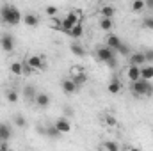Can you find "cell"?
I'll return each instance as SVG.
<instances>
[{
	"instance_id": "836d02e7",
	"label": "cell",
	"mask_w": 153,
	"mask_h": 151,
	"mask_svg": "<svg viewBox=\"0 0 153 151\" xmlns=\"http://www.w3.org/2000/svg\"><path fill=\"white\" fill-rule=\"evenodd\" d=\"M116 64H117V59H116V57H112L111 61L105 62V66H109V68H116Z\"/></svg>"
},
{
	"instance_id": "7402d4cb",
	"label": "cell",
	"mask_w": 153,
	"mask_h": 151,
	"mask_svg": "<svg viewBox=\"0 0 153 151\" xmlns=\"http://www.w3.org/2000/svg\"><path fill=\"white\" fill-rule=\"evenodd\" d=\"M70 50H71V53L76 55V57H84L85 55V48L82 44H78V43H71L70 44Z\"/></svg>"
},
{
	"instance_id": "83f0119b",
	"label": "cell",
	"mask_w": 153,
	"mask_h": 151,
	"mask_svg": "<svg viewBox=\"0 0 153 151\" xmlns=\"http://www.w3.org/2000/svg\"><path fill=\"white\" fill-rule=\"evenodd\" d=\"M103 121H105L107 126H112V128L117 126V119H116L114 115H111V114H105V115H103Z\"/></svg>"
},
{
	"instance_id": "d590c367",
	"label": "cell",
	"mask_w": 153,
	"mask_h": 151,
	"mask_svg": "<svg viewBox=\"0 0 153 151\" xmlns=\"http://www.w3.org/2000/svg\"><path fill=\"white\" fill-rule=\"evenodd\" d=\"M112 2H114V0H112Z\"/></svg>"
},
{
	"instance_id": "cb8c5ba5",
	"label": "cell",
	"mask_w": 153,
	"mask_h": 151,
	"mask_svg": "<svg viewBox=\"0 0 153 151\" xmlns=\"http://www.w3.org/2000/svg\"><path fill=\"white\" fill-rule=\"evenodd\" d=\"M100 29L103 32H111V29H112V18H102L100 20Z\"/></svg>"
},
{
	"instance_id": "e575fe53",
	"label": "cell",
	"mask_w": 153,
	"mask_h": 151,
	"mask_svg": "<svg viewBox=\"0 0 153 151\" xmlns=\"http://www.w3.org/2000/svg\"><path fill=\"white\" fill-rule=\"evenodd\" d=\"M144 4H146V9H152L153 11V0H144Z\"/></svg>"
},
{
	"instance_id": "4dcf8cb0",
	"label": "cell",
	"mask_w": 153,
	"mask_h": 151,
	"mask_svg": "<svg viewBox=\"0 0 153 151\" xmlns=\"http://www.w3.org/2000/svg\"><path fill=\"white\" fill-rule=\"evenodd\" d=\"M143 27H144V29H150V30H153V16H146V18L143 20Z\"/></svg>"
},
{
	"instance_id": "7c38bea8",
	"label": "cell",
	"mask_w": 153,
	"mask_h": 151,
	"mask_svg": "<svg viewBox=\"0 0 153 151\" xmlns=\"http://www.w3.org/2000/svg\"><path fill=\"white\" fill-rule=\"evenodd\" d=\"M66 34H68L70 38H73V39L82 38V36H84V25H82L80 21H76V23L70 29V30H68V32H66Z\"/></svg>"
},
{
	"instance_id": "f1b7e54d",
	"label": "cell",
	"mask_w": 153,
	"mask_h": 151,
	"mask_svg": "<svg viewBox=\"0 0 153 151\" xmlns=\"http://www.w3.org/2000/svg\"><path fill=\"white\" fill-rule=\"evenodd\" d=\"M102 148L107 150V151H119V144H117V142H111V141H107V142L102 144Z\"/></svg>"
},
{
	"instance_id": "44dd1931",
	"label": "cell",
	"mask_w": 153,
	"mask_h": 151,
	"mask_svg": "<svg viewBox=\"0 0 153 151\" xmlns=\"http://www.w3.org/2000/svg\"><path fill=\"white\" fill-rule=\"evenodd\" d=\"M23 71H25V64H23V62H18V61H16V62L11 64V73H13V75L22 76Z\"/></svg>"
},
{
	"instance_id": "d6986e66",
	"label": "cell",
	"mask_w": 153,
	"mask_h": 151,
	"mask_svg": "<svg viewBox=\"0 0 153 151\" xmlns=\"http://www.w3.org/2000/svg\"><path fill=\"white\" fill-rule=\"evenodd\" d=\"M73 73H75V75H73V82H75L76 85H78V87H80V85H84V84L87 82V75H85L84 71L73 70Z\"/></svg>"
},
{
	"instance_id": "8fae6325",
	"label": "cell",
	"mask_w": 153,
	"mask_h": 151,
	"mask_svg": "<svg viewBox=\"0 0 153 151\" xmlns=\"http://www.w3.org/2000/svg\"><path fill=\"white\" fill-rule=\"evenodd\" d=\"M22 21H23V25H27V27H38L39 25V16L34 14V13H27V14L22 18Z\"/></svg>"
},
{
	"instance_id": "5bb4252c",
	"label": "cell",
	"mask_w": 153,
	"mask_h": 151,
	"mask_svg": "<svg viewBox=\"0 0 153 151\" xmlns=\"http://www.w3.org/2000/svg\"><path fill=\"white\" fill-rule=\"evenodd\" d=\"M130 64H135V66H144V64H146L144 52H134V53H130Z\"/></svg>"
},
{
	"instance_id": "30bf717a",
	"label": "cell",
	"mask_w": 153,
	"mask_h": 151,
	"mask_svg": "<svg viewBox=\"0 0 153 151\" xmlns=\"http://www.w3.org/2000/svg\"><path fill=\"white\" fill-rule=\"evenodd\" d=\"M50 96L46 94V93H38L36 94V100H34V103L38 105L39 109H48V105H50Z\"/></svg>"
},
{
	"instance_id": "484cf974",
	"label": "cell",
	"mask_w": 153,
	"mask_h": 151,
	"mask_svg": "<svg viewBox=\"0 0 153 151\" xmlns=\"http://www.w3.org/2000/svg\"><path fill=\"white\" fill-rule=\"evenodd\" d=\"M100 14H102V18H112V16H114V7L103 5V7L100 9Z\"/></svg>"
},
{
	"instance_id": "ffe728a7",
	"label": "cell",
	"mask_w": 153,
	"mask_h": 151,
	"mask_svg": "<svg viewBox=\"0 0 153 151\" xmlns=\"http://www.w3.org/2000/svg\"><path fill=\"white\" fill-rule=\"evenodd\" d=\"M141 78L143 80H153V66H141Z\"/></svg>"
},
{
	"instance_id": "9c48e42d",
	"label": "cell",
	"mask_w": 153,
	"mask_h": 151,
	"mask_svg": "<svg viewBox=\"0 0 153 151\" xmlns=\"http://www.w3.org/2000/svg\"><path fill=\"white\" fill-rule=\"evenodd\" d=\"M53 124H55V128H57L61 133H70V132H71V123L68 121V117H59Z\"/></svg>"
},
{
	"instance_id": "4316f807",
	"label": "cell",
	"mask_w": 153,
	"mask_h": 151,
	"mask_svg": "<svg viewBox=\"0 0 153 151\" xmlns=\"http://www.w3.org/2000/svg\"><path fill=\"white\" fill-rule=\"evenodd\" d=\"M119 55H123V57H130V53H132V48L126 44V43H121V46H119Z\"/></svg>"
},
{
	"instance_id": "e0dca14e",
	"label": "cell",
	"mask_w": 153,
	"mask_h": 151,
	"mask_svg": "<svg viewBox=\"0 0 153 151\" xmlns=\"http://www.w3.org/2000/svg\"><path fill=\"white\" fill-rule=\"evenodd\" d=\"M107 91H109L111 94H119V91H121V82H119V78H112V80L109 82Z\"/></svg>"
},
{
	"instance_id": "603a6c76",
	"label": "cell",
	"mask_w": 153,
	"mask_h": 151,
	"mask_svg": "<svg viewBox=\"0 0 153 151\" xmlns=\"http://www.w3.org/2000/svg\"><path fill=\"white\" fill-rule=\"evenodd\" d=\"M5 96H7V101L9 103H18V100H20V93L16 91V89H9L7 93H5Z\"/></svg>"
},
{
	"instance_id": "5b68a950",
	"label": "cell",
	"mask_w": 153,
	"mask_h": 151,
	"mask_svg": "<svg viewBox=\"0 0 153 151\" xmlns=\"http://www.w3.org/2000/svg\"><path fill=\"white\" fill-rule=\"evenodd\" d=\"M36 94H38V89H36V85H32V84H27V85H23V89H22V96H23V100H25V101H29V103H34V100H36Z\"/></svg>"
},
{
	"instance_id": "8992f818",
	"label": "cell",
	"mask_w": 153,
	"mask_h": 151,
	"mask_svg": "<svg viewBox=\"0 0 153 151\" xmlns=\"http://www.w3.org/2000/svg\"><path fill=\"white\" fill-rule=\"evenodd\" d=\"M0 48L4 52H13L14 50V38L11 34H2L0 36Z\"/></svg>"
},
{
	"instance_id": "6da1fadb",
	"label": "cell",
	"mask_w": 153,
	"mask_h": 151,
	"mask_svg": "<svg viewBox=\"0 0 153 151\" xmlns=\"http://www.w3.org/2000/svg\"><path fill=\"white\" fill-rule=\"evenodd\" d=\"M22 18L23 16H22V13H20L18 7H14L11 4H4L0 7V20H2V23L14 27V25H18L22 21Z\"/></svg>"
},
{
	"instance_id": "1f68e13d",
	"label": "cell",
	"mask_w": 153,
	"mask_h": 151,
	"mask_svg": "<svg viewBox=\"0 0 153 151\" xmlns=\"http://www.w3.org/2000/svg\"><path fill=\"white\" fill-rule=\"evenodd\" d=\"M144 59H146V64H153V48H148L144 52Z\"/></svg>"
},
{
	"instance_id": "7a4b0ae2",
	"label": "cell",
	"mask_w": 153,
	"mask_h": 151,
	"mask_svg": "<svg viewBox=\"0 0 153 151\" xmlns=\"http://www.w3.org/2000/svg\"><path fill=\"white\" fill-rule=\"evenodd\" d=\"M130 89L135 96H152L153 94V84L150 80H143V78L134 80Z\"/></svg>"
},
{
	"instance_id": "9a60e30c",
	"label": "cell",
	"mask_w": 153,
	"mask_h": 151,
	"mask_svg": "<svg viewBox=\"0 0 153 151\" xmlns=\"http://www.w3.org/2000/svg\"><path fill=\"white\" fill-rule=\"evenodd\" d=\"M126 76L130 82L134 80H139L141 78V66H135V64H130V68L126 70Z\"/></svg>"
},
{
	"instance_id": "2e32d148",
	"label": "cell",
	"mask_w": 153,
	"mask_h": 151,
	"mask_svg": "<svg viewBox=\"0 0 153 151\" xmlns=\"http://www.w3.org/2000/svg\"><path fill=\"white\" fill-rule=\"evenodd\" d=\"M121 43H123L121 38H119V36H116V34H109V36H107V46H109V48H112L114 52L119 50Z\"/></svg>"
},
{
	"instance_id": "d4e9b609",
	"label": "cell",
	"mask_w": 153,
	"mask_h": 151,
	"mask_svg": "<svg viewBox=\"0 0 153 151\" xmlns=\"http://www.w3.org/2000/svg\"><path fill=\"white\" fill-rule=\"evenodd\" d=\"M144 9H146L144 0H134V2H132V11H134V13H143Z\"/></svg>"
},
{
	"instance_id": "52a82bcc",
	"label": "cell",
	"mask_w": 153,
	"mask_h": 151,
	"mask_svg": "<svg viewBox=\"0 0 153 151\" xmlns=\"http://www.w3.org/2000/svg\"><path fill=\"white\" fill-rule=\"evenodd\" d=\"M61 87H62V93L64 94H75L78 91V85L73 82V78H64L61 82Z\"/></svg>"
},
{
	"instance_id": "ac0fdd59",
	"label": "cell",
	"mask_w": 153,
	"mask_h": 151,
	"mask_svg": "<svg viewBox=\"0 0 153 151\" xmlns=\"http://www.w3.org/2000/svg\"><path fill=\"white\" fill-rule=\"evenodd\" d=\"M62 133L55 128V124H50V126H46L45 128V137H50V139H59Z\"/></svg>"
},
{
	"instance_id": "f546056e",
	"label": "cell",
	"mask_w": 153,
	"mask_h": 151,
	"mask_svg": "<svg viewBox=\"0 0 153 151\" xmlns=\"http://www.w3.org/2000/svg\"><path fill=\"white\" fill-rule=\"evenodd\" d=\"M14 124L20 126V128H25V126H27V119H25L22 114H16V115H14Z\"/></svg>"
},
{
	"instance_id": "3957f363",
	"label": "cell",
	"mask_w": 153,
	"mask_h": 151,
	"mask_svg": "<svg viewBox=\"0 0 153 151\" xmlns=\"http://www.w3.org/2000/svg\"><path fill=\"white\" fill-rule=\"evenodd\" d=\"M94 55H96V59H98L100 62H103V64H105L107 61H111L112 57H116V52L105 44V46H98V48L94 50Z\"/></svg>"
},
{
	"instance_id": "ba28073f",
	"label": "cell",
	"mask_w": 153,
	"mask_h": 151,
	"mask_svg": "<svg viewBox=\"0 0 153 151\" xmlns=\"http://www.w3.org/2000/svg\"><path fill=\"white\" fill-rule=\"evenodd\" d=\"M27 66H29L30 70H45V68H46L43 57H39V55H30V57L27 59Z\"/></svg>"
},
{
	"instance_id": "277c9868",
	"label": "cell",
	"mask_w": 153,
	"mask_h": 151,
	"mask_svg": "<svg viewBox=\"0 0 153 151\" xmlns=\"http://www.w3.org/2000/svg\"><path fill=\"white\" fill-rule=\"evenodd\" d=\"M76 21H80V20H78V16H76V13H75V11H70V13L66 14V18H62V21H61L59 29H61L62 32H68V30L75 25Z\"/></svg>"
},
{
	"instance_id": "d6a6232c",
	"label": "cell",
	"mask_w": 153,
	"mask_h": 151,
	"mask_svg": "<svg viewBox=\"0 0 153 151\" xmlns=\"http://www.w3.org/2000/svg\"><path fill=\"white\" fill-rule=\"evenodd\" d=\"M45 11H46L48 16H55V14H57V7H55V5H46Z\"/></svg>"
},
{
	"instance_id": "4fadbf2b",
	"label": "cell",
	"mask_w": 153,
	"mask_h": 151,
	"mask_svg": "<svg viewBox=\"0 0 153 151\" xmlns=\"http://www.w3.org/2000/svg\"><path fill=\"white\" fill-rule=\"evenodd\" d=\"M13 137V128L9 123H0V141H9Z\"/></svg>"
}]
</instances>
